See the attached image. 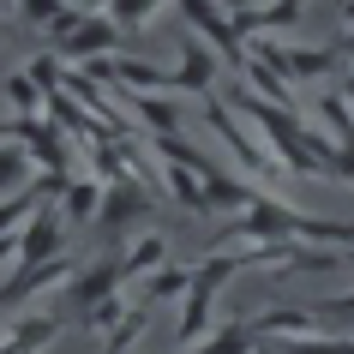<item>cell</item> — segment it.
Wrapping results in <instances>:
<instances>
[{"label": "cell", "mask_w": 354, "mask_h": 354, "mask_svg": "<svg viewBox=\"0 0 354 354\" xmlns=\"http://www.w3.org/2000/svg\"><path fill=\"white\" fill-rule=\"evenodd\" d=\"M180 288H192V277H187V270H162V277H150V300L180 295Z\"/></svg>", "instance_id": "10"}, {"label": "cell", "mask_w": 354, "mask_h": 354, "mask_svg": "<svg viewBox=\"0 0 354 354\" xmlns=\"http://www.w3.org/2000/svg\"><path fill=\"white\" fill-rule=\"evenodd\" d=\"M138 210H145V198H138V192H132V187H114L109 198H102V223H109V228H127Z\"/></svg>", "instance_id": "5"}, {"label": "cell", "mask_w": 354, "mask_h": 354, "mask_svg": "<svg viewBox=\"0 0 354 354\" xmlns=\"http://www.w3.org/2000/svg\"><path fill=\"white\" fill-rule=\"evenodd\" d=\"M6 91H12V102H19V114L37 109V78H30V73H12V78H6Z\"/></svg>", "instance_id": "9"}, {"label": "cell", "mask_w": 354, "mask_h": 354, "mask_svg": "<svg viewBox=\"0 0 354 354\" xmlns=\"http://www.w3.org/2000/svg\"><path fill=\"white\" fill-rule=\"evenodd\" d=\"M342 55H354V37H348V48H342Z\"/></svg>", "instance_id": "17"}, {"label": "cell", "mask_w": 354, "mask_h": 354, "mask_svg": "<svg viewBox=\"0 0 354 354\" xmlns=\"http://www.w3.org/2000/svg\"><path fill=\"white\" fill-rule=\"evenodd\" d=\"M132 109L145 114L150 127H162V132H174V109H168V102H145V96H132Z\"/></svg>", "instance_id": "11"}, {"label": "cell", "mask_w": 354, "mask_h": 354, "mask_svg": "<svg viewBox=\"0 0 354 354\" xmlns=\"http://www.w3.org/2000/svg\"><path fill=\"white\" fill-rule=\"evenodd\" d=\"M66 205H73V223H84V216L102 205V192H96L91 180H78V187H66Z\"/></svg>", "instance_id": "8"}, {"label": "cell", "mask_w": 354, "mask_h": 354, "mask_svg": "<svg viewBox=\"0 0 354 354\" xmlns=\"http://www.w3.org/2000/svg\"><path fill=\"white\" fill-rule=\"evenodd\" d=\"M24 162H30L24 150H0V187H19V180H24Z\"/></svg>", "instance_id": "12"}, {"label": "cell", "mask_w": 354, "mask_h": 354, "mask_svg": "<svg viewBox=\"0 0 354 354\" xmlns=\"http://www.w3.org/2000/svg\"><path fill=\"white\" fill-rule=\"evenodd\" d=\"M210 73H216V66H210V55L198 48V42H192V48H187V66H180L174 78H180L187 91H210Z\"/></svg>", "instance_id": "6"}, {"label": "cell", "mask_w": 354, "mask_h": 354, "mask_svg": "<svg viewBox=\"0 0 354 354\" xmlns=\"http://www.w3.org/2000/svg\"><path fill=\"white\" fill-rule=\"evenodd\" d=\"M109 24H78L73 37H66V55H96V48H109Z\"/></svg>", "instance_id": "7"}, {"label": "cell", "mask_w": 354, "mask_h": 354, "mask_svg": "<svg viewBox=\"0 0 354 354\" xmlns=\"http://www.w3.org/2000/svg\"><path fill=\"white\" fill-rule=\"evenodd\" d=\"M342 19H354V0H348V6H342Z\"/></svg>", "instance_id": "16"}, {"label": "cell", "mask_w": 354, "mask_h": 354, "mask_svg": "<svg viewBox=\"0 0 354 354\" xmlns=\"http://www.w3.org/2000/svg\"><path fill=\"white\" fill-rule=\"evenodd\" d=\"M55 234H60V216L42 205V216L30 223V234L19 241V264H24V270H30V264H48V259H55Z\"/></svg>", "instance_id": "3"}, {"label": "cell", "mask_w": 354, "mask_h": 354, "mask_svg": "<svg viewBox=\"0 0 354 354\" xmlns=\"http://www.w3.org/2000/svg\"><path fill=\"white\" fill-rule=\"evenodd\" d=\"M241 259H216V264H205L198 277H192V288H187V318H180V342H192V336L205 330V313H210V300H216V282L228 277Z\"/></svg>", "instance_id": "1"}, {"label": "cell", "mask_w": 354, "mask_h": 354, "mask_svg": "<svg viewBox=\"0 0 354 354\" xmlns=\"http://www.w3.org/2000/svg\"><path fill=\"white\" fill-rule=\"evenodd\" d=\"M145 6H156V0H114V12H120V19H138Z\"/></svg>", "instance_id": "14"}, {"label": "cell", "mask_w": 354, "mask_h": 354, "mask_svg": "<svg viewBox=\"0 0 354 354\" xmlns=\"http://www.w3.org/2000/svg\"><path fill=\"white\" fill-rule=\"evenodd\" d=\"M246 342H252V330H223V336H216V342H210L205 354H241Z\"/></svg>", "instance_id": "13"}, {"label": "cell", "mask_w": 354, "mask_h": 354, "mask_svg": "<svg viewBox=\"0 0 354 354\" xmlns=\"http://www.w3.org/2000/svg\"><path fill=\"white\" fill-rule=\"evenodd\" d=\"M0 138H19V120H0Z\"/></svg>", "instance_id": "15"}, {"label": "cell", "mask_w": 354, "mask_h": 354, "mask_svg": "<svg viewBox=\"0 0 354 354\" xmlns=\"http://www.w3.org/2000/svg\"><path fill=\"white\" fill-rule=\"evenodd\" d=\"M55 330H60V324H55L48 313H42V318H24L19 330H12L6 342H0V354H37V348H42V342H48Z\"/></svg>", "instance_id": "4"}, {"label": "cell", "mask_w": 354, "mask_h": 354, "mask_svg": "<svg viewBox=\"0 0 354 354\" xmlns=\"http://www.w3.org/2000/svg\"><path fill=\"white\" fill-rule=\"evenodd\" d=\"M259 60L264 66H282L288 78H318L342 60V48H277V42H259Z\"/></svg>", "instance_id": "2"}]
</instances>
